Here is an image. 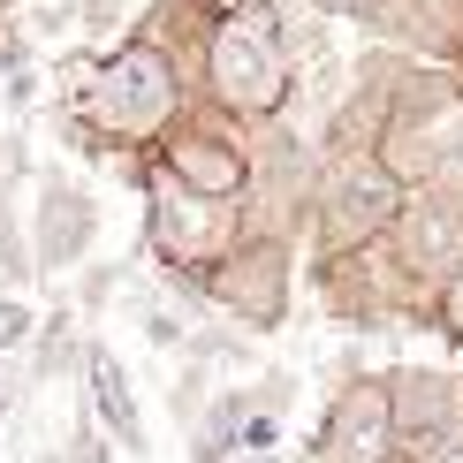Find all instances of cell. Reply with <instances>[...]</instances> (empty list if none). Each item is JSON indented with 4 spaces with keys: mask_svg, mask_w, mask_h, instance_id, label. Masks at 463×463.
Wrapping results in <instances>:
<instances>
[{
    "mask_svg": "<svg viewBox=\"0 0 463 463\" xmlns=\"http://www.w3.org/2000/svg\"><path fill=\"white\" fill-rule=\"evenodd\" d=\"M24 335H31V312L15 297H0V350H24Z\"/></svg>",
    "mask_w": 463,
    "mask_h": 463,
    "instance_id": "cell-9",
    "label": "cell"
},
{
    "mask_svg": "<svg viewBox=\"0 0 463 463\" xmlns=\"http://www.w3.org/2000/svg\"><path fill=\"white\" fill-rule=\"evenodd\" d=\"M440 463H463V449H449V456H440Z\"/></svg>",
    "mask_w": 463,
    "mask_h": 463,
    "instance_id": "cell-12",
    "label": "cell"
},
{
    "mask_svg": "<svg viewBox=\"0 0 463 463\" xmlns=\"http://www.w3.org/2000/svg\"><path fill=\"white\" fill-rule=\"evenodd\" d=\"M84 373H91V395H99V411H107V426L122 449H145V418H137V402H129V380H122V364H114L99 342L84 350Z\"/></svg>",
    "mask_w": 463,
    "mask_h": 463,
    "instance_id": "cell-5",
    "label": "cell"
},
{
    "mask_svg": "<svg viewBox=\"0 0 463 463\" xmlns=\"http://www.w3.org/2000/svg\"><path fill=\"white\" fill-rule=\"evenodd\" d=\"M388 213H395V175H380V167H350V175L335 183V198H326V228H335V243L373 236Z\"/></svg>",
    "mask_w": 463,
    "mask_h": 463,
    "instance_id": "cell-4",
    "label": "cell"
},
{
    "mask_svg": "<svg viewBox=\"0 0 463 463\" xmlns=\"http://www.w3.org/2000/svg\"><path fill=\"white\" fill-rule=\"evenodd\" d=\"M152 243L167 259H205L221 243V205H205L198 190H183L175 175L152 183Z\"/></svg>",
    "mask_w": 463,
    "mask_h": 463,
    "instance_id": "cell-3",
    "label": "cell"
},
{
    "mask_svg": "<svg viewBox=\"0 0 463 463\" xmlns=\"http://www.w3.org/2000/svg\"><path fill=\"white\" fill-rule=\"evenodd\" d=\"M76 463H107V456H99V440H91V433L76 440Z\"/></svg>",
    "mask_w": 463,
    "mask_h": 463,
    "instance_id": "cell-11",
    "label": "cell"
},
{
    "mask_svg": "<svg viewBox=\"0 0 463 463\" xmlns=\"http://www.w3.org/2000/svg\"><path fill=\"white\" fill-rule=\"evenodd\" d=\"M175 175H183V190H198V198H228V190L243 183V160L228 145H175Z\"/></svg>",
    "mask_w": 463,
    "mask_h": 463,
    "instance_id": "cell-6",
    "label": "cell"
},
{
    "mask_svg": "<svg viewBox=\"0 0 463 463\" xmlns=\"http://www.w3.org/2000/svg\"><path fill=\"white\" fill-rule=\"evenodd\" d=\"M312 8H326V15H364V8H380V0H312Z\"/></svg>",
    "mask_w": 463,
    "mask_h": 463,
    "instance_id": "cell-10",
    "label": "cell"
},
{
    "mask_svg": "<svg viewBox=\"0 0 463 463\" xmlns=\"http://www.w3.org/2000/svg\"><path fill=\"white\" fill-rule=\"evenodd\" d=\"M213 91L236 114H274L281 107V91H288V46H281L274 8L236 0V8L213 24Z\"/></svg>",
    "mask_w": 463,
    "mask_h": 463,
    "instance_id": "cell-1",
    "label": "cell"
},
{
    "mask_svg": "<svg viewBox=\"0 0 463 463\" xmlns=\"http://www.w3.org/2000/svg\"><path fill=\"white\" fill-rule=\"evenodd\" d=\"M91 107H99L107 129H129V137H145V129H160L167 114H175V69H167L160 46H129L114 53L99 69V84H91Z\"/></svg>",
    "mask_w": 463,
    "mask_h": 463,
    "instance_id": "cell-2",
    "label": "cell"
},
{
    "mask_svg": "<svg viewBox=\"0 0 463 463\" xmlns=\"http://www.w3.org/2000/svg\"><path fill=\"white\" fill-rule=\"evenodd\" d=\"M84 236H91V205L76 198V190L53 183V190H46V259H76Z\"/></svg>",
    "mask_w": 463,
    "mask_h": 463,
    "instance_id": "cell-8",
    "label": "cell"
},
{
    "mask_svg": "<svg viewBox=\"0 0 463 463\" xmlns=\"http://www.w3.org/2000/svg\"><path fill=\"white\" fill-rule=\"evenodd\" d=\"M411 243H418V259H426V266H463V198H456V205L433 198L426 213H418Z\"/></svg>",
    "mask_w": 463,
    "mask_h": 463,
    "instance_id": "cell-7",
    "label": "cell"
}]
</instances>
